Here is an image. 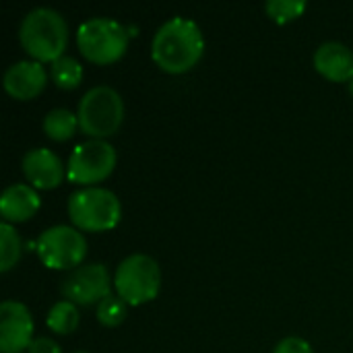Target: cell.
<instances>
[{
    "label": "cell",
    "mask_w": 353,
    "mask_h": 353,
    "mask_svg": "<svg viewBox=\"0 0 353 353\" xmlns=\"http://www.w3.org/2000/svg\"><path fill=\"white\" fill-rule=\"evenodd\" d=\"M68 217L81 232H110L122 219L120 199L101 186L79 188L68 196Z\"/></svg>",
    "instance_id": "3957f363"
},
{
    "label": "cell",
    "mask_w": 353,
    "mask_h": 353,
    "mask_svg": "<svg viewBox=\"0 0 353 353\" xmlns=\"http://www.w3.org/2000/svg\"><path fill=\"white\" fill-rule=\"evenodd\" d=\"M41 126H43V132H46L48 139L62 143V141H68L77 132V128H79V116L72 114L66 108H56V110H50L43 116Z\"/></svg>",
    "instance_id": "9a60e30c"
},
{
    "label": "cell",
    "mask_w": 353,
    "mask_h": 353,
    "mask_svg": "<svg viewBox=\"0 0 353 353\" xmlns=\"http://www.w3.org/2000/svg\"><path fill=\"white\" fill-rule=\"evenodd\" d=\"M35 252L48 269L74 271L87 256V240L72 225H52L35 240Z\"/></svg>",
    "instance_id": "52a82bcc"
},
{
    "label": "cell",
    "mask_w": 353,
    "mask_h": 353,
    "mask_svg": "<svg viewBox=\"0 0 353 353\" xmlns=\"http://www.w3.org/2000/svg\"><path fill=\"white\" fill-rule=\"evenodd\" d=\"M21 165H23V174L27 182L37 190H52L60 186L66 174L62 159L46 147L29 149L23 155Z\"/></svg>",
    "instance_id": "8fae6325"
},
{
    "label": "cell",
    "mask_w": 353,
    "mask_h": 353,
    "mask_svg": "<svg viewBox=\"0 0 353 353\" xmlns=\"http://www.w3.org/2000/svg\"><path fill=\"white\" fill-rule=\"evenodd\" d=\"M21 254H23L21 236L10 223L2 221L0 223V271L8 273L12 267H17V263L21 261Z\"/></svg>",
    "instance_id": "e0dca14e"
},
{
    "label": "cell",
    "mask_w": 353,
    "mask_h": 353,
    "mask_svg": "<svg viewBox=\"0 0 353 353\" xmlns=\"http://www.w3.org/2000/svg\"><path fill=\"white\" fill-rule=\"evenodd\" d=\"M2 83L10 97L19 101H29L43 91L48 83V70L41 62L19 60L4 70Z\"/></svg>",
    "instance_id": "7c38bea8"
},
{
    "label": "cell",
    "mask_w": 353,
    "mask_h": 353,
    "mask_svg": "<svg viewBox=\"0 0 353 353\" xmlns=\"http://www.w3.org/2000/svg\"><path fill=\"white\" fill-rule=\"evenodd\" d=\"M33 343V316L23 302L0 304V353L27 352Z\"/></svg>",
    "instance_id": "30bf717a"
},
{
    "label": "cell",
    "mask_w": 353,
    "mask_h": 353,
    "mask_svg": "<svg viewBox=\"0 0 353 353\" xmlns=\"http://www.w3.org/2000/svg\"><path fill=\"white\" fill-rule=\"evenodd\" d=\"M347 89H350V93H352V97H353V79L347 83Z\"/></svg>",
    "instance_id": "603a6c76"
},
{
    "label": "cell",
    "mask_w": 353,
    "mask_h": 353,
    "mask_svg": "<svg viewBox=\"0 0 353 353\" xmlns=\"http://www.w3.org/2000/svg\"><path fill=\"white\" fill-rule=\"evenodd\" d=\"M273 353H314V350L302 337H285L275 345Z\"/></svg>",
    "instance_id": "44dd1931"
},
{
    "label": "cell",
    "mask_w": 353,
    "mask_h": 353,
    "mask_svg": "<svg viewBox=\"0 0 353 353\" xmlns=\"http://www.w3.org/2000/svg\"><path fill=\"white\" fill-rule=\"evenodd\" d=\"M50 74H52V81L60 87V89H77L83 81V64L64 54L62 58H58L56 62H52V68H50Z\"/></svg>",
    "instance_id": "ac0fdd59"
},
{
    "label": "cell",
    "mask_w": 353,
    "mask_h": 353,
    "mask_svg": "<svg viewBox=\"0 0 353 353\" xmlns=\"http://www.w3.org/2000/svg\"><path fill=\"white\" fill-rule=\"evenodd\" d=\"M205 52V37L201 27L188 17H172L153 35L151 58L170 74L188 72L199 64Z\"/></svg>",
    "instance_id": "6da1fadb"
},
{
    "label": "cell",
    "mask_w": 353,
    "mask_h": 353,
    "mask_svg": "<svg viewBox=\"0 0 353 353\" xmlns=\"http://www.w3.org/2000/svg\"><path fill=\"white\" fill-rule=\"evenodd\" d=\"M79 128L91 139H108L124 122L122 95L110 85L91 87L79 101Z\"/></svg>",
    "instance_id": "5b68a950"
},
{
    "label": "cell",
    "mask_w": 353,
    "mask_h": 353,
    "mask_svg": "<svg viewBox=\"0 0 353 353\" xmlns=\"http://www.w3.org/2000/svg\"><path fill=\"white\" fill-rule=\"evenodd\" d=\"M27 353H62V347L50 337H35Z\"/></svg>",
    "instance_id": "7402d4cb"
},
{
    "label": "cell",
    "mask_w": 353,
    "mask_h": 353,
    "mask_svg": "<svg viewBox=\"0 0 353 353\" xmlns=\"http://www.w3.org/2000/svg\"><path fill=\"white\" fill-rule=\"evenodd\" d=\"M118 163V153L112 143L103 139H89L79 143L66 163V178L83 188L95 186L97 182L112 176Z\"/></svg>",
    "instance_id": "ba28073f"
},
{
    "label": "cell",
    "mask_w": 353,
    "mask_h": 353,
    "mask_svg": "<svg viewBox=\"0 0 353 353\" xmlns=\"http://www.w3.org/2000/svg\"><path fill=\"white\" fill-rule=\"evenodd\" d=\"M306 6H308L306 0H269L265 4V12L277 25H285V23L300 19L304 14Z\"/></svg>",
    "instance_id": "d6986e66"
},
{
    "label": "cell",
    "mask_w": 353,
    "mask_h": 353,
    "mask_svg": "<svg viewBox=\"0 0 353 353\" xmlns=\"http://www.w3.org/2000/svg\"><path fill=\"white\" fill-rule=\"evenodd\" d=\"M77 353H85V352H77Z\"/></svg>",
    "instance_id": "cb8c5ba5"
},
{
    "label": "cell",
    "mask_w": 353,
    "mask_h": 353,
    "mask_svg": "<svg viewBox=\"0 0 353 353\" xmlns=\"http://www.w3.org/2000/svg\"><path fill=\"white\" fill-rule=\"evenodd\" d=\"M112 285L114 279L110 277L108 267L101 263H91L70 271L60 283V294L77 306H93L112 296Z\"/></svg>",
    "instance_id": "9c48e42d"
},
{
    "label": "cell",
    "mask_w": 353,
    "mask_h": 353,
    "mask_svg": "<svg viewBox=\"0 0 353 353\" xmlns=\"http://www.w3.org/2000/svg\"><path fill=\"white\" fill-rule=\"evenodd\" d=\"M114 288L116 296H120L128 306L147 304L159 296L161 269L149 254H130L116 267Z\"/></svg>",
    "instance_id": "8992f818"
},
{
    "label": "cell",
    "mask_w": 353,
    "mask_h": 353,
    "mask_svg": "<svg viewBox=\"0 0 353 353\" xmlns=\"http://www.w3.org/2000/svg\"><path fill=\"white\" fill-rule=\"evenodd\" d=\"M41 207V199L31 184H10L0 196V213L6 223H23Z\"/></svg>",
    "instance_id": "5bb4252c"
},
{
    "label": "cell",
    "mask_w": 353,
    "mask_h": 353,
    "mask_svg": "<svg viewBox=\"0 0 353 353\" xmlns=\"http://www.w3.org/2000/svg\"><path fill=\"white\" fill-rule=\"evenodd\" d=\"M128 41V27L110 17H91L77 29V43L81 54L95 64L118 62L126 54Z\"/></svg>",
    "instance_id": "277c9868"
},
{
    "label": "cell",
    "mask_w": 353,
    "mask_h": 353,
    "mask_svg": "<svg viewBox=\"0 0 353 353\" xmlns=\"http://www.w3.org/2000/svg\"><path fill=\"white\" fill-rule=\"evenodd\" d=\"M19 41L31 60L56 62L64 56L68 43V23L58 10L37 6L23 17L19 25Z\"/></svg>",
    "instance_id": "7a4b0ae2"
},
{
    "label": "cell",
    "mask_w": 353,
    "mask_h": 353,
    "mask_svg": "<svg viewBox=\"0 0 353 353\" xmlns=\"http://www.w3.org/2000/svg\"><path fill=\"white\" fill-rule=\"evenodd\" d=\"M128 316V304L120 296H108L101 304H97V321L103 327H118Z\"/></svg>",
    "instance_id": "ffe728a7"
},
{
    "label": "cell",
    "mask_w": 353,
    "mask_h": 353,
    "mask_svg": "<svg viewBox=\"0 0 353 353\" xmlns=\"http://www.w3.org/2000/svg\"><path fill=\"white\" fill-rule=\"evenodd\" d=\"M81 323V314H79V308L77 304L68 302V300H60L56 302L50 310H48V316H46V325L50 331H54L56 335H70L77 331Z\"/></svg>",
    "instance_id": "2e32d148"
},
{
    "label": "cell",
    "mask_w": 353,
    "mask_h": 353,
    "mask_svg": "<svg viewBox=\"0 0 353 353\" xmlns=\"http://www.w3.org/2000/svg\"><path fill=\"white\" fill-rule=\"evenodd\" d=\"M314 68L333 83L353 79V52L341 41H325L314 52Z\"/></svg>",
    "instance_id": "4fadbf2b"
}]
</instances>
